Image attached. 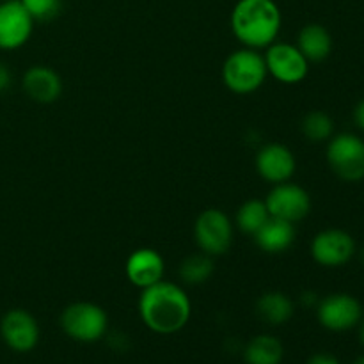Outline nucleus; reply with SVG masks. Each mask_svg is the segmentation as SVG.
<instances>
[{"label": "nucleus", "instance_id": "1", "mask_svg": "<svg viewBox=\"0 0 364 364\" xmlns=\"http://www.w3.org/2000/svg\"><path fill=\"white\" fill-rule=\"evenodd\" d=\"M191 299L185 290L171 281H159L142 290L139 315L149 331L156 334H174L191 318Z\"/></svg>", "mask_w": 364, "mask_h": 364}, {"label": "nucleus", "instance_id": "2", "mask_svg": "<svg viewBox=\"0 0 364 364\" xmlns=\"http://www.w3.org/2000/svg\"><path fill=\"white\" fill-rule=\"evenodd\" d=\"M230 23L235 38L245 48L259 50L276 43L283 16L274 0H238Z\"/></svg>", "mask_w": 364, "mask_h": 364}, {"label": "nucleus", "instance_id": "3", "mask_svg": "<svg viewBox=\"0 0 364 364\" xmlns=\"http://www.w3.org/2000/svg\"><path fill=\"white\" fill-rule=\"evenodd\" d=\"M267 75L269 71H267L265 57L258 50H237L224 60L223 80L226 87L237 95H251L258 91Z\"/></svg>", "mask_w": 364, "mask_h": 364}, {"label": "nucleus", "instance_id": "4", "mask_svg": "<svg viewBox=\"0 0 364 364\" xmlns=\"http://www.w3.org/2000/svg\"><path fill=\"white\" fill-rule=\"evenodd\" d=\"M327 162L340 180H364V141L354 134L334 135L327 144Z\"/></svg>", "mask_w": 364, "mask_h": 364}, {"label": "nucleus", "instance_id": "5", "mask_svg": "<svg viewBox=\"0 0 364 364\" xmlns=\"http://www.w3.org/2000/svg\"><path fill=\"white\" fill-rule=\"evenodd\" d=\"M60 327L73 340L92 343L107 333L109 318L107 313L92 302H75L60 315Z\"/></svg>", "mask_w": 364, "mask_h": 364}, {"label": "nucleus", "instance_id": "6", "mask_svg": "<svg viewBox=\"0 0 364 364\" xmlns=\"http://www.w3.org/2000/svg\"><path fill=\"white\" fill-rule=\"evenodd\" d=\"M196 244L208 256H220L230 251L233 242V224L230 217L217 208L199 213L194 224Z\"/></svg>", "mask_w": 364, "mask_h": 364}, {"label": "nucleus", "instance_id": "7", "mask_svg": "<svg viewBox=\"0 0 364 364\" xmlns=\"http://www.w3.org/2000/svg\"><path fill=\"white\" fill-rule=\"evenodd\" d=\"M267 71L283 84H299L309 73V60L301 50L290 43H272L267 46L265 55Z\"/></svg>", "mask_w": 364, "mask_h": 364}, {"label": "nucleus", "instance_id": "8", "mask_svg": "<svg viewBox=\"0 0 364 364\" xmlns=\"http://www.w3.org/2000/svg\"><path fill=\"white\" fill-rule=\"evenodd\" d=\"M270 217L295 224L311 212V198L302 187L295 183H277L265 199Z\"/></svg>", "mask_w": 364, "mask_h": 364}, {"label": "nucleus", "instance_id": "9", "mask_svg": "<svg viewBox=\"0 0 364 364\" xmlns=\"http://www.w3.org/2000/svg\"><path fill=\"white\" fill-rule=\"evenodd\" d=\"M316 316L322 327L343 333L358 326L363 318L361 302L348 294H331L318 302Z\"/></svg>", "mask_w": 364, "mask_h": 364}, {"label": "nucleus", "instance_id": "10", "mask_svg": "<svg viewBox=\"0 0 364 364\" xmlns=\"http://www.w3.org/2000/svg\"><path fill=\"white\" fill-rule=\"evenodd\" d=\"M355 255V242L343 230H323L313 238L311 256L322 267H341Z\"/></svg>", "mask_w": 364, "mask_h": 364}, {"label": "nucleus", "instance_id": "11", "mask_svg": "<svg viewBox=\"0 0 364 364\" xmlns=\"http://www.w3.org/2000/svg\"><path fill=\"white\" fill-rule=\"evenodd\" d=\"M34 20L20 0L0 2V50H16L28 41Z\"/></svg>", "mask_w": 364, "mask_h": 364}, {"label": "nucleus", "instance_id": "12", "mask_svg": "<svg viewBox=\"0 0 364 364\" xmlns=\"http://www.w3.org/2000/svg\"><path fill=\"white\" fill-rule=\"evenodd\" d=\"M0 334L9 348L28 352L38 345L39 327L34 316L25 309H11L0 322Z\"/></svg>", "mask_w": 364, "mask_h": 364}, {"label": "nucleus", "instance_id": "13", "mask_svg": "<svg viewBox=\"0 0 364 364\" xmlns=\"http://www.w3.org/2000/svg\"><path fill=\"white\" fill-rule=\"evenodd\" d=\"M256 169L258 174L269 183L277 185L290 180L295 173V156L284 144L263 146L256 155Z\"/></svg>", "mask_w": 364, "mask_h": 364}, {"label": "nucleus", "instance_id": "14", "mask_svg": "<svg viewBox=\"0 0 364 364\" xmlns=\"http://www.w3.org/2000/svg\"><path fill=\"white\" fill-rule=\"evenodd\" d=\"M164 270H166L164 258L155 249L149 247H141L132 252L127 259V265H124L128 281L141 290L162 281Z\"/></svg>", "mask_w": 364, "mask_h": 364}, {"label": "nucleus", "instance_id": "15", "mask_svg": "<svg viewBox=\"0 0 364 364\" xmlns=\"http://www.w3.org/2000/svg\"><path fill=\"white\" fill-rule=\"evenodd\" d=\"M23 91L38 103H52L63 92V80L48 66H32L23 75Z\"/></svg>", "mask_w": 364, "mask_h": 364}, {"label": "nucleus", "instance_id": "16", "mask_svg": "<svg viewBox=\"0 0 364 364\" xmlns=\"http://www.w3.org/2000/svg\"><path fill=\"white\" fill-rule=\"evenodd\" d=\"M256 245L262 249L263 252L269 255H279L284 252L295 240V226L288 220L276 219L270 217L262 230L255 235Z\"/></svg>", "mask_w": 364, "mask_h": 364}, {"label": "nucleus", "instance_id": "17", "mask_svg": "<svg viewBox=\"0 0 364 364\" xmlns=\"http://www.w3.org/2000/svg\"><path fill=\"white\" fill-rule=\"evenodd\" d=\"M297 48L309 63H322L333 52V38L323 25L308 23L299 32Z\"/></svg>", "mask_w": 364, "mask_h": 364}, {"label": "nucleus", "instance_id": "18", "mask_svg": "<svg viewBox=\"0 0 364 364\" xmlns=\"http://www.w3.org/2000/svg\"><path fill=\"white\" fill-rule=\"evenodd\" d=\"M256 315L270 326H283L294 316V302L281 291H269L256 302Z\"/></svg>", "mask_w": 364, "mask_h": 364}, {"label": "nucleus", "instance_id": "19", "mask_svg": "<svg viewBox=\"0 0 364 364\" xmlns=\"http://www.w3.org/2000/svg\"><path fill=\"white\" fill-rule=\"evenodd\" d=\"M283 345L277 338L259 334L249 341L244 358L247 364H279L283 361Z\"/></svg>", "mask_w": 364, "mask_h": 364}, {"label": "nucleus", "instance_id": "20", "mask_svg": "<svg viewBox=\"0 0 364 364\" xmlns=\"http://www.w3.org/2000/svg\"><path fill=\"white\" fill-rule=\"evenodd\" d=\"M269 219L270 213L265 201H259V199H249L237 212V226L240 228L242 233L252 235V237L262 230V226Z\"/></svg>", "mask_w": 364, "mask_h": 364}, {"label": "nucleus", "instance_id": "21", "mask_svg": "<svg viewBox=\"0 0 364 364\" xmlns=\"http://www.w3.org/2000/svg\"><path fill=\"white\" fill-rule=\"evenodd\" d=\"M302 134L311 142H326L333 137L334 134V121L331 119L329 114L322 110H313L304 116L301 123Z\"/></svg>", "mask_w": 364, "mask_h": 364}, {"label": "nucleus", "instance_id": "22", "mask_svg": "<svg viewBox=\"0 0 364 364\" xmlns=\"http://www.w3.org/2000/svg\"><path fill=\"white\" fill-rule=\"evenodd\" d=\"M213 272V259L212 256L205 255H192L183 259L180 265V276L187 284H203L208 281Z\"/></svg>", "mask_w": 364, "mask_h": 364}, {"label": "nucleus", "instance_id": "23", "mask_svg": "<svg viewBox=\"0 0 364 364\" xmlns=\"http://www.w3.org/2000/svg\"><path fill=\"white\" fill-rule=\"evenodd\" d=\"M34 21H50L60 13L63 0H20Z\"/></svg>", "mask_w": 364, "mask_h": 364}, {"label": "nucleus", "instance_id": "24", "mask_svg": "<svg viewBox=\"0 0 364 364\" xmlns=\"http://www.w3.org/2000/svg\"><path fill=\"white\" fill-rule=\"evenodd\" d=\"M308 364H340V361L331 354H316L309 359Z\"/></svg>", "mask_w": 364, "mask_h": 364}, {"label": "nucleus", "instance_id": "25", "mask_svg": "<svg viewBox=\"0 0 364 364\" xmlns=\"http://www.w3.org/2000/svg\"><path fill=\"white\" fill-rule=\"evenodd\" d=\"M354 123L355 127L359 128V130L364 132V100H361V102L355 105L354 109Z\"/></svg>", "mask_w": 364, "mask_h": 364}, {"label": "nucleus", "instance_id": "26", "mask_svg": "<svg viewBox=\"0 0 364 364\" xmlns=\"http://www.w3.org/2000/svg\"><path fill=\"white\" fill-rule=\"evenodd\" d=\"M4 80H6V73H4V70H2V66H0V87H2V84H4Z\"/></svg>", "mask_w": 364, "mask_h": 364}, {"label": "nucleus", "instance_id": "27", "mask_svg": "<svg viewBox=\"0 0 364 364\" xmlns=\"http://www.w3.org/2000/svg\"><path fill=\"white\" fill-rule=\"evenodd\" d=\"M361 343L364 345V320H363V323H361Z\"/></svg>", "mask_w": 364, "mask_h": 364}, {"label": "nucleus", "instance_id": "28", "mask_svg": "<svg viewBox=\"0 0 364 364\" xmlns=\"http://www.w3.org/2000/svg\"><path fill=\"white\" fill-rule=\"evenodd\" d=\"M354 364H364V355H361V358L355 359V363H354Z\"/></svg>", "mask_w": 364, "mask_h": 364}, {"label": "nucleus", "instance_id": "29", "mask_svg": "<svg viewBox=\"0 0 364 364\" xmlns=\"http://www.w3.org/2000/svg\"><path fill=\"white\" fill-rule=\"evenodd\" d=\"M361 262H363V265H364V249H363V252H361Z\"/></svg>", "mask_w": 364, "mask_h": 364}, {"label": "nucleus", "instance_id": "30", "mask_svg": "<svg viewBox=\"0 0 364 364\" xmlns=\"http://www.w3.org/2000/svg\"><path fill=\"white\" fill-rule=\"evenodd\" d=\"M0 2H6V0H0Z\"/></svg>", "mask_w": 364, "mask_h": 364}]
</instances>
